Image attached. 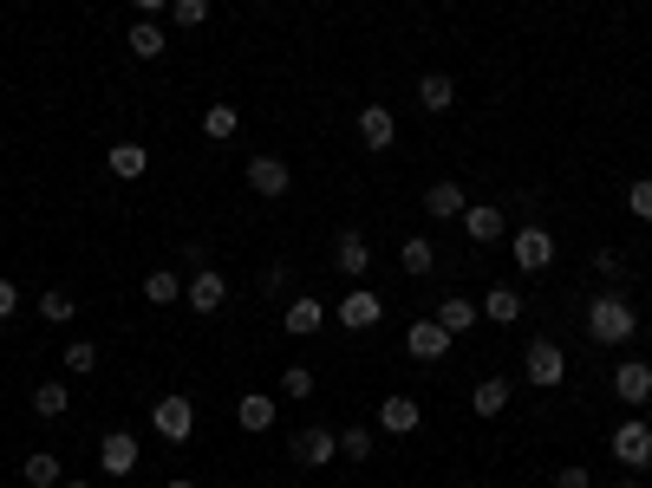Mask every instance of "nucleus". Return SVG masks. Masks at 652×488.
Here are the masks:
<instances>
[{
  "mask_svg": "<svg viewBox=\"0 0 652 488\" xmlns=\"http://www.w3.org/2000/svg\"><path fill=\"white\" fill-rule=\"evenodd\" d=\"M587 339L594 346H633L640 339V313L620 286H607L600 300H587Z\"/></svg>",
  "mask_w": 652,
  "mask_h": 488,
  "instance_id": "obj_1",
  "label": "nucleus"
},
{
  "mask_svg": "<svg viewBox=\"0 0 652 488\" xmlns=\"http://www.w3.org/2000/svg\"><path fill=\"white\" fill-rule=\"evenodd\" d=\"M522 378H528L535 391H562V384H568V351L555 346V339H528V346H522Z\"/></svg>",
  "mask_w": 652,
  "mask_h": 488,
  "instance_id": "obj_2",
  "label": "nucleus"
},
{
  "mask_svg": "<svg viewBox=\"0 0 652 488\" xmlns=\"http://www.w3.org/2000/svg\"><path fill=\"white\" fill-rule=\"evenodd\" d=\"M613 463H620L627 476H646L652 469V417H627L613 430Z\"/></svg>",
  "mask_w": 652,
  "mask_h": 488,
  "instance_id": "obj_3",
  "label": "nucleus"
},
{
  "mask_svg": "<svg viewBox=\"0 0 652 488\" xmlns=\"http://www.w3.org/2000/svg\"><path fill=\"white\" fill-rule=\"evenodd\" d=\"M509 254H515L522 274H548V268H555V235H548L542 221H528V228L509 235Z\"/></svg>",
  "mask_w": 652,
  "mask_h": 488,
  "instance_id": "obj_4",
  "label": "nucleus"
},
{
  "mask_svg": "<svg viewBox=\"0 0 652 488\" xmlns=\"http://www.w3.org/2000/svg\"><path fill=\"white\" fill-rule=\"evenodd\" d=\"M150 430H157L163 443H190V436H196V404H190L183 391L157 398V404H150Z\"/></svg>",
  "mask_w": 652,
  "mask_h": 488,
  "instance_id": "obj_5",
  "label": "nucleus"
},
{
  "mask_svg": "<svg viewBox=\"0 0 652 488\" xmlns=\"http://www.w3.org/2000/svg\"><path fill=\"white\" fill-rule=\"evenodd\" d=\"M138 463H145V449H138L131 430H105L98 436V469L105 476H138Z\"/></svg>",
  "mask_w": 652,
  "mask_h": 488,
  "instance_id": "obj_6",
  "label": "nucleus"
},
{
  "mask_svg": "<svg viewBox=\"0 0 652 488\" xmlns=\"http://www.w3.org/2000/svg\"><path fill=\"white\" fill-rule=\"evenodd\" d=\"M242 176H248V189H255L261 203H281V196L293 189V170L281 163V156H248V170H242Z\"/></svg>",
  "mask_w": 652,
  "mask_h": 488,
  "instance_id": "obj_7",
  "label": "nucleus"
},
{
  "mask_svg": "<svg viewBox=\"0 0 652 488\" xmlns=\"http://www.w3.org/2000/svg\"><path fill=\"white\" fill-rule=\"evenodd\" d=\"M183 306H190V313H203V319L222 313V306H228V280H222L216 268H196V274L183 280Z\"/></svg>",
  "mask_w": 652,
  "mask_h": 488,
  "instance_id": "obj_8",
  "label": "nucleus"
},
{
  "mask_svg": "<svg viewBox=\"0 0 652 488\" xmlns=\"http://www.w3.org/2000/svg\"><path fill=\"white\" fill-rule=\"evenodd\" d=\"M333 319H340L346 333H372V326L385 319V300H378L372 286H353V293H346V300L333 306Z\"/></svg>",
  "mask_w": 652,
  "mask_h": 488,
  "instance_id": "obj_9",
  "label": "nucleus"
},
{
  "mask_svg": "<svg viewBox=\"0 0 652 488\" xmlns=\"http://www.w3.org/2000/svg\"><path fill=\"white\" fill-rule=\"evenodd\" d=\"M340 456V430H327V423H307L300 436H293V463H307V469H327Z\"/></svg>",
  "mask_w": 652,
  "mask_h": 488,
  "instance_id": "obj_10",
  "label": "nucleus"
},
{
  "mask_svg": "<svg viewBox=\"0 0 652 488\" xmlns=\"http://www.w3.org/2000/svg\"><path fill=\"white\" fill-rule=\"evenodd\" d=\"M457 221H463V235H470L477 248H496V241L509 235V221H503V209H496V203H470Z\"/></svg>",
  "mask_w": 652,
  "mask_h": 488,
  "instance_id": "obj_11",
  "label": "nucleus"
},
{
  "mask_svg": "<svg viewBox=\"0 0 652 488\" xmlns=\"http://www.w3.org/2000/svg\"><path fill=\"white\" fill-rule=\"evenodd\" d=\"M281 326H288V339H313V333L327 326V300H313V293H293L288 313H281Z\"/></svg>",
  "mask_w": 652,
  "mask_h": 488,
  "instance_id": "obj_12",
  "label": "nucleus"
},
{
  "mask_svg": "<svg viewBox=\"0 0 652 488\" xmlns=\"http://www.w3.org/2000/svg\"><path fill=\"white\" fill-rule=\"evenodd\" d=\"M405 351H411L418 365H437V358H450V333H443L437 319H411V333H405Z\"/></svg>",
  "mask_w": 652,
  "mask_h": 488,
  "instance_id": "obj_13",
  "label": "nucleus"
},
{
  "mask_svg": "<svg viewBox=\"0 0 652 488\" xmlns=\"http://www.w3.org/2000/svg\"><path fill=\"white\" fill-rule=\"evenodd\" d=\"M275 411H281V404H275V391H242V398H235V423H242L248 436L275 430Z\"/></svg>",
  "mask_w": 652,
  "mask_h": 488,
  "instance_id": "obj_14",
  "label": "nucleus"
},
{
  "mask_svg": "<svg viewBox=\"0 0 652 488\" xmlns=\"http://www.w3.org/2000/svg\"><path fill=\"white\" fill-rule=\"evenodd\" d=\"M613 398H620V404H652V365L646 358H627V365L613 371Z\"/></svg>",
  "mask_w": 652,
  "mask_h": 488,
  "instance_id": "obj_15",
  "label": "nucleus"
},
{
  "mask_svg": "<svg viewBox=\"0 0 652 488\" xmlns=\"http://www.w3.org/2000/svg\"><path fill=\"white\" fill-rule=\"evenodd\" d=\"M418 423H425V411H418V398H405V391H392V398L378 404V430H385V436H411Z\"/></svg>",
  "mask_w": 652,
  "mask_h": 488,
  "instance_id": "obj_16",
  "label": "nucleus"
},
{
  "mask_svg": "<svg viewBox=\"0 0 652 488\" xmlns=\"http://www.w3.org/2000/svg\"><path fill=\"white\" fill-rule=\"evenodd\" d=\"M431 319L450 333V339H457V333H470V326L483 319V306H477V300H463V293H443V300L431 306Z\"/></svg>",
  "mask_w": 652,
  "mask_h": 488,
  "instance_id": "obj_17",
  "label": "nucleus"
},
{
  "mask_svg": "<svg viewBox=\"0 0 652 488\" xmlns=\"http://www.w3.org/2000/svg\"><path fill=\"white\" fill-rule=\"evenodd\" d=\"M333 268H340L346 280H360L365 268H372V248H365L360 228H340V235H333Z\"/></svg>",
  "mask_w": 652,
  "mask_h": 488,
  "instance_id": "obj_18",
  "label": "nucleus"
},
{
  "mask_svg": "<svg viewBox=\"0 0 652 488\" xmlns=\"http://www.w3.org/2000/svg\"><path fill=\"white\" fill-rule=\"evenodd\" d=\"M360 143H365V150H392V143H398V118H392V105H365V111H360Z\"/></svg>",
  "mask_w": 652,
  "mask_h": 488,
  "instance_id": "obj_19",
  "label": "nucleus"
},
{
  "mask_svg": "<svg viewBox=\"0 0 652 488\" xmlns=\"http://www.w3.org/2000/svg\"><path fill=\"white\" fill-rule=\"evenodd\" d=\"M20 476H26V488H60L66 482V456H60V449H33V456L20 463Z\"/></svg>",
  "mask_w": 652,
  "mask_h": 488,
  "instance_id": "obj_20",
  "label": "nucleus"
},
{
  "mask_svg": "<svg viewBox=\"0 0 652 488\" xmlns=\"http://www.w3.org/2000/svg\"><path fill=\"white\" fill-rule=\"evenodd\" d=\"M463 209H470L463 183H450V176H443V183H431V189H425V215H431V221H457Z\"/></svg>",
  "mask_w": 652,
  "mask_h": 488,
  "instance_id": "obj_21",
  "label": "nucleus"
},
{
  "mask_svg": "<svg viewBox=\"0 0 652 488\" xmlns=\"http://www.w3.org/2000/svg\"><path fill=\"white\" fill-rule=\"evenodd\" d=\"M105 170H111L118 183H138L150 170V150L145 143H111V150H105Z\"/></svg>",
  "mask_w": 652,
  "mask_h": 488,
  "instance_id": "obj_22",
  "label": "nucleus"
},
{
  "mask_svg": "<svg viewBox=\"0 0 652 488\" xmlns=\"http://www.w3.org/2000/svg\"><path fill=\"white\" fill-rule=\"evenodd\" d=\"M470 411H477L483 423L503 417V411H509V378H496V371H490V378H477V391H470Z\"/></svg>",
  "mask_w": 652,
  "mask_h": 488,
  "instance_id": "obj_23",
  "label": "nucleus"
},
{
  "mask_svg": "<svg viewBox=\"0 0 652 488\" xmlns=\"http://www.w3.org/2000/svg\"><path fill=\"white\" fill-rule=\"evenodd\" d=\"M73 411V391H66V378H46V384H33V417L60 423Z\"/></svg>",
  "mask_w": 652,
  "mask_h": 488,
  "instance_id": "obj_24",
  "label": "nucleus"
},
{
  "mask_svg": "<svg viewBox=\"0 0 652 488\" xmlns=\"http://www.w3.org/2000/svg\"><path fill=\"white\" fill-rule=\"evenodd\" d=\"M477 306H483V319H490V326H515V319H522V293H515V286H490Z\"/></svg>",
  "mask_w": 652,
  "mask_h": 488,
  "instance_id": "obj_25",
  "label": "nucleus"
},
{
  "mask_svg": "<svg viewBox=\"0 0 652 488\" xmlns=\"http://www.w3.org/2000/svg\"><path fill=\"white\" fill-rule=\"evenodd\" d=\"M398 268L411 280H425L437 268V248H431V235H411V241H398Z\"/></svg>",
  "mask_w": 652,
  "mask_h": 488,
  "instance_id": "obj_26",
  "label": "nucleus"
},
{
  "mask_svg": "<svg viewBox=\"0 0 652 488\" xmlns=\"http://www.w3.org/2000/svg\"><path fill=\"white\" fill-rule=\"evenodd\" d=\"M418 105H425V111H450V105H457V78H450V72H425V78H418Z\"/></svg>",
  "mask_w": 652,
  "mask_h": 488,
  "instance_id": "obj_27",
  "label": "nucleus"
},
{
  "mask_svg": "<svg viewBox=\"0 0 652 488\" xmlns=\"http://www.w3.org/2000/svg\"><path fill=\"white\" fill-rule=\"evenodd\" d=\"M145 300L150 306H177V300H183V274H177V268H150L145 274Z\"/></svg>",
  "mask_w": 652,
  "mask_h": 488,
  "instance_id": "obj_28",
  "label": "nucleus"
},
{
  "mask_svg": "<svg viewBox=\"0 0 652 488\" xmlns=\"http://www.w3.org/2000/svg\"><path fill=\"white\" fill-rule=\"evenodd\" d=\"M125 46H131L138 59H163V46H170V33H163L157 20H138V26L125 33Z\"/></svg>",
  "mask_w": 652,
  "mask_h": 488,
  "instance_id": "obj_29",
  "label": "nucleus"
},
{
  "mask_svg": "<svg viewBox=\"0 0 652 488\" xmlns=\"http://www.w3.org/2000/svg\"><path fill=\"white\" fill-rule=\"evenodd\" d=\"M73 313H78V300L66 286H46V293H40V319H46V326H73Z\"/></svg>",
  "mask_w": 652,
  "mask_h": 488,
  "instance_id": "obj_30",
  "label": "nucleus"
},
{
  "mask_svg": "<svg viewBox=\"0 0 652 488\" xmlns=\"http://www.w3.org/2000/svg\"><path fill=\"white\" fill-rule=\"evenodd\" d=\"M235 131H242V111H235V105H210V111H203V138L210 143H228Z\"/></svg>",
  "mask_w": 652,
  "mask_h": 488,
  "instance_id": "obj_31",
  "label": "nucleus"
},
{
  "mask_svg": "<svg viewBox=\"0 0 652 488\" xmlns=\"http://www.w3.org/2000/svg\"><path fill=\"white\" fill-rule=\"evenodd\" d=\"M372 449H378L372 423H353V430H340V456H346V463H372Z\"/></svg>",
  "mask_w": 652,
  "mask_h": 488,
  "instance_id": "obj_32",
  "label": "nucleus"
},
{
  "mask_svg": "<svg viewBox=\"0 0 652 488\" xmlns=\"http://www.w3.org/2000/svg\"><path fill=\"white\" fill-rule=\"evenodd\" d=\"M313 391H320V378H313L307 365H288V371H281V398H288V404H300V398H313Z\"/></svg>",
  "mask_w": 652,
  "mask_h": 488,
  "instance_id": "obj_33",
  "label": "nucleus"
},
{
  "mask_svg": "<svg viewBox=\"0 0 652 488\" xmlns=\"http://www.w3.org/2000/svg\"><path fill=\"white\" fill-rule=\"evenodd\" d=\"M66 371H73V378H92V371H98V346H92V339H73V346H66Z\"/></svg>",
  "mask_w": 652,
  "mask_h": 488,
  "instance_id": "obj_34",
  "label": "nucleus"
},
{
  "mask_svg": "<svg viewBox=\"0 0 652 488\" xmlns=\"http://www.w3.org/2000/svg\"><path fill=\"white\" fill-rule=\"evenodd\" d=\"M170 20H177L183 33H196V26L210 20V0H170Z\"/></svg>",
  "mask_w": 652,
  "mask_h": 488,
  "instance_id": "obj_35",
  "label": "nucleus"
},
{
  "mask_svg": "<svg viewBox=\"0 0 652 488\" xmlns=\"http://www.w3.org/2000/svg\"><path fill=\"white\" fill-rule=\"evenodd\" d=\"M627 209L640 215V221H652V176H633V183H627Z\"/></svg>",
  "mask_w": 652,
  "mask_h": 488,
  "instance_id": "obj_36",
  "label": "nucleus"
},
{
  "mask_svg": "<svg viewBox=\"0 0 652 488\" xmlns=\"http://www.w3.org/2000/svg\"><path fill=\"white\" fill-rule=\"evenodd\" d=\"M594 274L600 280H627V254H620V248H594Z\"/></svg>",
  "mask_w": 652,
  "mask_h": 488,
  "instance_id": "obj_37",
  "label": "nucleus"
},
{
  "mask_svg": "<svg viewBox=\"0 0 652 488\" xmlns=\"http://www.w3.org/2000/svg\"><path fill=\"white\" fill-rule=\"evenodd\" d=\"M555 488H594L587 463H568V469H555Z\"/></svg>",
  "mask_w": 652,
  "mask_h": 488,
  "instance_id": "obj_38",
  "label": "nucleus"
},
{
  "mask_svg": "<svg viewBox=\"0 0 652 488\" xmlns=\"http://www.w3.org/2000/svg\"><path fill=\"white\" fill-rule=\"evenodd\" d=\"M288 261H275V268H268V274H261V293H268V300H275V293H288Z\"/></svg>",
  "mask_w": 652,
  "mask_h": 488,
  "instance_id": "obj_39",
  "label": "nucleus"
},
{
  "mask_svg": "<svg viewBox=\"0 0 652 488\" xmlns=\"http://www.w3.org/2000/svg\"><path fill=\"white\" fill-rule=\"evenodd\" d=\"M13 313H20V286H13V280L0 274V326H7Z\"/></svg>",
  "mask_w": 652,
  "mask_h": 488,
  "instance_id": "obj_40",
  "label": "nucleus"
},
{
  "mask_svg": "<svg viewBox=\"0 0 652 488\" xmlns=\"http://www.w3.org/2000/svg\"><path fill=\"white\" fill-rule=\"evenodd\" d=\"M131 7H138V13H145V20H157V13H163V7H170V0H131Z\"/></svg>",
  "mask_w": 652,
  "mask_h": 488,
  "instance_id": "obj_41",
  "label": "nucleus"
},
{
  "mask_svg": "<svg viewBox=\"0 0 652 488\" xmlns=\"http://www.w3.org/2000/svg\"><path fill=\"white\" fill-rule=\"evenodd\" d=\"M163 488H196V482H190V476H177V482H163Z\"/></svg>",
  "mask_w": 652,
  "mask_h": 488,
  "instance_id": "obj_42",
  "label": "nucleus"
},
{
  "mask_svg": "<svg viewBox=\"0 0 652 488\" xmlns=\"http://www.w3.org/2000/svg\"><path fill=\"white\" fill-rule=\"evenodd\" d=\"M60 488H92V482H73V476H66V482H60Z\"/></svg>",
  "mask_w": 652,
  "mask_h": 488,
  "instance_id": "obj_43",
  "label": "nucleus"
},
{
  "mask_svg": "<svg viewBox=\"0 0 652 488\" xmlns=\"http://www.w3.org/2000/svg\"><path fill=\"white\" fill-rule=\"evenodd\" d=\"M620 488H640V482H620Z\"/></svg>",
  "mask_w": 652,
  "mask_h": 488,
  "instance_id": "obj_44",
  "label": "nucleus"
},
{
  "mask_svg": "<svg viewBox=\"0 0 652 488\" xmlns=\"http://www.w3.org/2000/svg\"><path fill=\"white\" fill-rule=\"evenodd\" d=\"M646 411H652V404H646Z\"/></svg>",
  "mask_w": 652,
  "mask_h": 488,
  "instance_id": "obj_45",
  "label": "nucleus"
}]
</instances>
